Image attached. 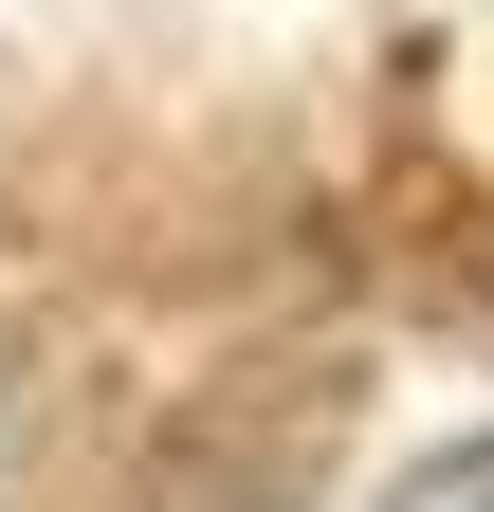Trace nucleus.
I'll return each mask as SVG.
<instances>
[{
    "mask_svg": "<svg viewBox=\"0 0 494 512\" xmlns=\"http://www.w3.org/2000/svg\"><path fill=\"white\" fill-rule=\"evenodd\" d=\"M385 512H494V439H476V458H440V476H403Z\"/></svg>",
    "mask_w": 494,
    "mask_h": 512,
    "instance_id": "obj_1",
    "label": "nucleus"
}]
</instances>
